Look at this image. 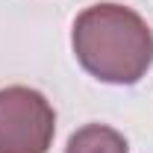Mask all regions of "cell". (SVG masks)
<instances>
[{
    "mask_svg": "<svg viewBox=\"0 0 153 153\" xmlns=\"http://www.w3.org/2000/svg\"><path fill=\"white\" fill-rule=\"evenodd\" d=\"M130 144L127 138L106 127V124H85L79 127L71 138H68V147L65 153H127Z\"/></svg>",
    "mask_w": 153,
    "mask_h": 153,
    "instance_id": "obj_3",
    "label": "cell"
},
{
    "mask_svg": "<svg viewBox=\"0 0 153 153\" xmlns=\"http://www.w3.org/2000/svg\"><path fill=\"white\" fill-rule=\"evenodd\" d=\"M56 135L50 100L30 85L0 88V153H47Z\"/></svg>",
    "mask_w": 153,
    "mask_h": 153,
    "instance_id": "obj_2",
    "label": "cell"
},
{
    "mask_svg": "<svg viewBox=\"0 0 153 153\" xmlns=\"http://www.w3.org/2000/svg\"><path fill=\"white\" fill-rule=\"evenodd\" d=\"M76 62L109 85H135L153 65V33L130 6L97 3L82 9L71 30Z\"/></svg>",
    "mask_w": 153,
    "mask_h": 153,
    "instance_id": "obj_1",
    "label": "cell"
}]
</instances>
